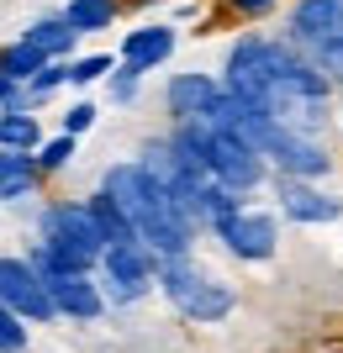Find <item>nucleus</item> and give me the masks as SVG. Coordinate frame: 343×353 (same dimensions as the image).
<instances>
[{
  "label": "nucleus",
  "mask_w": 343,
  "mask_h": 353,
  "mask_svg": "<svg viewBox=\"0 0 343 353\" xmlns=\"http://www.w3.org/2000/svg\"><path fill=\"white\" fill-rule=\"evenodd\" d=\"M222 90L233 101L264 111L285 132H312L322 111H328V79L301 59L291 43L275 37H238V48L227 53V79Z\"/></svg>",
  "instance_id": "nucleus-1"
},
{
  "label": "nucleus",
  "mask_w": 343,
  "mask_h": 353,
  "mask_svg": "<svg viewBox=\"0 0 343 353\" xmlns=\"http://www.w3.org/2000/svg\"><path fill=\"white\" fill-rule=\"evenodd\" d=\"M101 195L121 211V221L133 227V237L153 259H190L195 232L185 227V216H179V206L169 201V190H159V185L137 169V159L111 163L101 174Z\"/></svg>",
  "instance_id": "nucleus-2"
},
{
  "label": "nucleus",
  "mask_w": 343,
  "mask_h": 353,
  "mask_svg": "<svg viewBox=\"0 0 343 353\" xmlns=\"http://www.w3.org/2000/svg\"><path fill=\"white\" fill-rule=\"evenodd\" d=\"M153 285L169 295V306H175L179 316H190V322H201V327L233 316V306H238V290L222 285V280H211V274H201L190 259H159V280Z\"/></svg>",
  "instance_id": "nucleus-3"
},
{
  "label": "nucleus",
  "mask_w": 343,
  "mask_h": 353,
  "mask_svg": "<svg viewBox=\"0 0 343 353\" xmlns=\"http://www.w3.org/2000/svg\"><path fill=\"white\" fill-rule=\"evenodd\" d=\"M269 163L259 159L248 143H238V137H227V132H211L206 127V179L211 185H222V190L233 195H248L264 179Z\"/></svg>",
  "instance_id": "nucleus-4"
},
{
  "label": "nucleus",
  "mask_w": 343,
  "mask_h": 353,
  "mask_svg": "<svg viewBox=\"0 0 343 353\" xmlns=\"http://www.w3.org/2000/svg\"><path fill=\"white\" fill-rule=\"evenodd\" d=\"M101 269H106V285H111V306H133V301H143V295L153 290V280H159V259H153L143 243L106 248Z\"/></svg>",
  "instance_id": "nucleus-5"
},
{
  "label": "nucleus",
  "mask_w": 343,
  "mask_h": 353,
  "mask_svg": "<svg viewBox=\"0 0 343 353\" xmlns=\"http://www.w3.org/2000/svg\"><path fill=\"white\" fill-rule=\"evenodd\" d=\"M259 159L275 163V169H280V179H301V185H312V179L328 174V153H322L312 137L285 132V127H269V137L259 143Z\"/></svg>",
  "instance_id": "nucleus-6"
},
{
  "label": "nucleus",
  "mask_w": 343,
  "mask_h": 353,
  "mask_svg": "<svg viewBox=\"0 0 343 353\" xmlns=\"http://www.w3.org/2000/svg\"><path fill=\"white\" fill-rule=\"evenodd\" d=\"M211 232L222 237V248L233 253V259H243V264H264V259H275V248H280V227H275V216H264V211H238V216H227L222 227H211Z\"/></svg>",
  "instance_id": "nucleus-7"
},
{
  "label": "nucleus",
  "mask_w": 343,
  "mask_h": 353,
  "mask_svg": "<svg viewBox=\"0 0 343 353\" xmlns=\"http://www.w3.org/2000/svg\"><path fill=\"white\" fill-rule=\"evenodd\" d=\"M0 306L11 311L16 322H53L43 280L32 274L27 259H0Z\"/></svg>",
  "instance_id": "nucleus-8"
},
{
  "label": "nucleus",
  "mask_w": 343,
  "mask_h": 353,
  "mask_svg": "<svg viewBox=\"0 0 343 353\" xmlns=\"http://www.w3.org/2000/svg\"><path fill=\"white\" fill-rule=\"evenodd\" d=\"M37 280H43V295H48V306H53V316L95 322L106 311V295H101V285L90 280V274H37Z\"/></svg>",
  "instance_id": "nucleus-9"
},
{
  "label": "nucleus",
  "mask_w": 343,
  "mask_h": 353,
  "mask_svg": "<svg viewBox=\"0 0 343 353\" xmlns=\"http://www.w3.org/2000/svg\"><path fill=\"white\" fill-rule=\"evenodd\" d=\"M291 48L306 63H317L333 48V0H301L291 11Z\"/></svg>",
  "instance_id": "nucleus-10"
},
{
  "label": "nucleus",
  "mask_w": 343,
  "mask_h": 353,
  "mask_svg": "<svg viewBox=\"0 0 343 353\" xmlns=\"http://www.w3.org/2000/svg\"><path fill=\"white\" fill-rule=\"evenodd\" d=\"M217 101H222V85L211 74H175L164 90V105L175 121H206Z\"/></svg>",
  "instance_id": "nucleus-11"
},
{
  "label": "nucleus",
  "mask_w": 343,
  "mask_h": 353,
  "mask_svg": "<svg viewBox=\"0 0 343 353\" xmlns=\"http://www.w3.org/2000/svg\"><path fill=\"white\" fill-rule=\"evenodd\" d=\"M280 211L301 227H322V221H338L343 216V201L317 185H301V179H280Z\"/></svg>",
  "instance_id": "nucleus-12"
},
{
  "label": "nucleus",
  "mask_w": 343,
  "mask_h": 353,
  "mask_svg": "<svg viewBox=\"0 0 343 353\" xmlns=\"http://www.w3.org/2000/svg\"><path fill=\"white\" fill-rule=\"evenodd\" d=\"M175 53V27H137L127 32V43H121V63H133L137 74H148L153 63H164Z\"/></svg>",
  "instance_id": "nucleus-13"
},
{
  "label": "nucleus",
  "mask_w": 343,
  "mask_h": 353,
  "mask_svg": "<svg viewBox=\"0 0 343 353\" xmlns=\"http://www.w3.org/2000/svg\"><path fill=\"white\" fill-rule=\"evenodd\" d=\"M21 43H27L43 63H53V59H63V53L75 48V32L63 27L59 16H43V21H32V27H27V37H21Z\"/></svg>",
  "instance_id": "nucleus-14"
},
{
  "label": "nucleus",
  "mask_w": 343,
  "mask_h": 353,
  "mask_svg": "<svg viewBox=\"0 0 343 353\" xmlns=\"http://www.w3.org/2000/svg\"><path fill=\"white\" fill-rule=\"evenodd\" d=\"M32 185H37L32 153H6L0 148V201H21V195H32Z\"/></svg>",
  "instance_id": "nucleus-15"
},
{
  "label": "nucleus",
  "mask_w": 343,
  "mask_h": 353,
  "mask_svg": "<svg viewBox=\"0 0 343 353\" xmlns=\"http://www.w3.org/2000/svg\"><path fill=\"white\" fill-rule=\"evenodd\" d=\"M111 16H117V0H69L59 21L79 37V32H106V27H111Z\"/></svg>",
  "instance_id": "nucleus-16"
},
{
  "label": "nucleus",
  "mask_w": 343,
  "mask_h": 353,
  "mask_svg": "<svg viewBox=\"0 0 343 353\" xmlns=\"http://www.w3.org/2000/svg\"><path fill=\"white\" fill-rule=\"evenodd\" d=\"M0 148H6V153H37V148H43L37 117H27V111H0Z\"/></svg>",
  "instance_id": "nucleus-17"
},
{
  "label": "nucleus",
  "mask_w": 343,
  "mask_h": 353,
  "mask_svg": "<svg viewBox=\"0 0 343 353\" xmlns=\"http://www.w3.org/2000/svg\"><path fill=\"white\" fill-rule=\"evenodd\" d=\"M37 69H43V59H37V53H32L27 43H11V48H0V74H6V79L27 85V79H32Z\"/></svg>",
  "instance_id": "nucleus-18"
},
{
  "label": "nucleus",
  "mask_w": 343,
  "mask_h": 353,
  "mask_svg": "<svg viewBox=\"0 0 343 353\" xmlns=\"http://www.w3.org/2000/svg\"><path fill=\"white\" fill-rule=\"evenodd\" d=\"M312 69L322 74V79H328V74H338V79H343V0H333V48L312 63Z\"/></svg>",
  "instance_id": "nucleus-19"
},
{
  "label": "nucleus",
  "mask_w": 343,
  "mask_h": 353,
  "mask_svg": "<svg viewBox=\"0 0 343 353\" xmlns=\"http://www.w3.org/2000/svg\"><path fill=\"white\" fill-rule=\"evenodd\" d=\"M75 137H53V143H43V148H37V153H32V163H37V169H63V163H69V159H75Z\"/></svg>",
  "instance_id": "nucleus-20"
},
{
  "label": "nucleus",
  "mask_w": 343,
  "mask_h": 353,
  "mask_svg": "<svg viewBox=\"0 0 343 353\" xmlns=\"http://www.w3.org/2000/svg\"><path fill=\"white\" fill-rule=\"evenodd\" d=\"M63 74H69V85H90V79L111 74V59H106V53H95V59H75V63H63Z\"/></svg>",
  "instance_id": "nucleus-21"
},
{
  "label": "nucleus",
  "mask_w": 343,
  "mask_h": 353,
  "mask_svg": "<svg viewBox=\"0 0 343 353\" xmlns=\"http://www.w3.org/2000/svg\"><path fill=\"white\" fill-rule=\"evenodd\" d=\"M27 348V322H16L11 311L0 306V353H21Z\"/></svg>",
  "instance_id": "nucleus-22"
},
{
  "label": "nucleus",
  "mask_w": 343,
  "mask_h": 353,
  "mask_svg": "<svg viewBox=\"0 0 343 353\" xmlns=\"http://www.w3.org/2000/svg\"><path fill=\"white\" fill-rule=\"evenodd\" d=\"M111 74H117V79H111V101H133V95H137V79H143V74H137L133 63H117Z\"/></svg>",
  "instance_id": "nucleus-23"
},
{
  "label": "nucleus",
  "mask_w": 343,
  "mask_h": 353,
  "mask_svg": "<svg viewBox=\"0 0 343 353\" xmlns=\"http://www.w3.org/2000/svg\"><path fill=\"white\" fill-rule=\"evenodd\" d=\"M90 121H95V105H85V101L69 105V111H63V137H75V143H79V132H85Z\"/></svg>",
  "instance_id": "nucleus-24"
},
{
  "label": "nucleus",
  "mask_w": 343,
  "mask_h": 353,
  "mask_svg": "<svg viewBox=\"0 0 343 353\" xmlns=\"http://www.w3.org/2000/svg\"><path fill=\"white\" fill-rule=\"evenodd\" d=\"M16 95H21V85H16V79H6V74H0V105H16Z\"/></svg>",
  "instance_id": "nucleus-25"
},
{
  "label": "nucleus",
  "mask_w": 343,
  "mask_h": 353,
  "mask_svg": "<svg viewBox=\"0 0 343 353\" xmlns=\"http://www.w3.org/2000/svg\"><path fill=\"white\" fill-rule=\"evenodd\" d=\"M233 6H238V11H248V16H259V11H269L275 0H233Z\"/></svg>",
  "instance_id": "nucleus-26"
}]
</instances>
